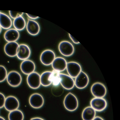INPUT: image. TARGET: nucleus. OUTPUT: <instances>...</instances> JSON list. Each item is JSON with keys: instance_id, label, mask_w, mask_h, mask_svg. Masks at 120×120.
<instances>
[{"instance_id": "nucleus-17", "label": "nucleus", "mask_w": 120, "mask_h": 120, "mask_svg": "<svg viewBox=\"0 0 120 120\" xmlns=\"http://www.w3.org/2000/svg\"><path fill=\"white\" fill-rule=\"evenodd\" d=\"M20 37V34L18 31L15 28H10L5 32L4 38L8 42H16Z\"/></svg>"}, {"instance_id": "nucleus-10", "label": "nucleus", "mask_w": 120, "mask_h": 120, "mask_svg": "<svg viewBox=\"0 0 120 120\" xmlns=\"http://www.w3.org/2000/svg\"><path fill=\"white\" fill-rule=\"evenodd\" d=\"M18 100L15 97L9 96L6 98L4 107L10 112L18 109L19 106Z\"/></svg>"}, {"instance_id": "nucleus-2", "label": "nucleus", "mask_w": 120, "mask_h": 120, "mask_svg": "<svg viewBox=\"0 0 120 120\" xmlns=\"http://www.w3.org/2000/svg\"><path fill=\"white\" fill-rule=\"evenodd\" d=\"M58 48L60 53L65 56H71L75 51L74 47L73 44L67 41H61L59 44Z\"/></svg>"}, {"instance_id": "nucleus-11", "label": "nucleus", "mask_w": 120, "mask_h": 120, "mask_svg": "<svg viewBox=\"0 0 120 120\" xmlns=\"http://www.w3.org/2000/svg\"><path fill=\"white\" fill-rule=\"evenodd\" d=\"M66 69L69 75L72 78H75L82 71L80 64L74 61L67 63Z\"/></svg>"}, {"instance_id": "nucleus-5", "label": "nucleus", "mask_w": 120, "mask_h": 120, "mask_svg": "<svg viewBox=\"0 0 120 120\" xmlns=\"http://www.w3.org/2000/svg\"><path fill=\"white\" fill-rule=\"evenodd\" d=\"M26 81L29 86L32 89H38L41 85L40 75L37 72L34 71L28 75Z\"/></svg>"}, {"instance_id": "nucleus-30", "label": "nucleus", "mask_w": 120, "mask_h": 120, "mask_svg": "<svg viewBox=\"0 0 120 120\" xmlns=\"http://www.w3.org/2000/svg\"><path fill=\"white\" fill-rule=\"evenodd\" d=\"M30 120H45L42 118L40 117H34L32 118Z\"/></svg>"}, {"instance_id": "nucleus-27", "label": "nucleus", "mask_w": 120, "mask_h": 120, "mask_svg": "<svg viewBox=\"0 0 120 120\" xmlns=\"http://www.w3.org/2000/svg\"><path fill=\"white\" fill-rule=\"evenodd\" d=\"M6 98L4 94L0 92V108L4 107Z\"/></svg>"}, {"instance_id": "nucleus-14", "label": "nucleus", "mask_w": 120, "mask_h": 120, "mask_svg": "<svg viewBox=\"0 0 120 120\" xmlns=\"http://www.w3.org/2000/svg\"><path fill=\"white\" fill-rule=\"evenodd\" d=\"M20 67L22 72L27 75L34 71L36 68L34 63L28 59L23 60L21 64Z\"/></svg>"}, {"instance_id": "nucleus-1", "label": "nucleus", "mask_w": 120, "mask_h": 120, "mask_svg": "<svg viewBox=\"0 0 120 120\" xmlns=\"http://www.w3.org/2000/svg\"><path fill=\"white\" fill-rule=\"evenodd\" d=\"M63 104L65 109L67 110L72 112L75 110L79 106V102L76 97L69 92L65 97Z\"/></svg>"}, {"instance_id": "nucleus-18", "label": "nucleus", "mask_w": 120, "mask_h": 120, "mask_svg": "<svg viewBox=\"0 0 120 120\" xmlns=\"http://www.w3.org/2000/svg\"><path fill=\"white\" fill-rule=\"evenodd\" d=\"M67 62L64 58L60 57H56L51 65L53 70L60 72L66 69Z\"/></svg>"}, {"instance_id": "nucleus-24", "label": "nucleus", "mask_w": 120, "mask_h": 120, "mask_svg": "<svg viewBox=\"0 0 120 120\" xmlns=\"http://www.w3.org/2000/svg\"><path fill=\"white\" fill-rule=\"evenodd\" d=\"M52 72V83L54 86H57L60 83L59 76L60 72L54 70H53Z\"/></svg>"}, {"instance_id": "nucleus-15", "label": "nucleus", "mask_w": 120, "mask_h": 120, "mask_svg": "<svg viewBox=\"0 0 120 120\" xmlns=\"http://www.w3.org/2000/svg\"><path fill=\"white\" fill-rule=\"evenodd\" d=\"M19 44L16 42H9L4 46V50L8 56L13 57L16 56Z\"/></svg>"}, {"instance_id": "nucleus-19", "label": "nucleus", "mask_w": 120, "mask_h": 120, "mask_svg": "<svg viewBox=\"0 0 120 120\" xmlns=\"http://www.w3.org/2000/svg\"><path fill=\"white\" fill-rule=\"evenodd\" d=\"M12 24L10 17L6 14L0 12V26L2 28L8 30L11 27Z\"/></svg>"}, {"instance_id": "nucleus-31", "label": "nucleus", "mask_w": 120, "mask_h": 120, "mask_svg": "<svg viewBox=\"0 0 120 120\" xmlns=\"http://www.w3.org/2000/svg\"><path fill=\"white\" fill-rule=\"evenodd\" d=\"M93 120H104L101 117L99 116H96Z\"/></svg>"}, {"instance_id": "nucleus-29", "label": "nucleus", "mask_w": 120, "mask_h": 120, "mask_svg": "<svg viewBox=\"0 0 120 120\" xmlns=\"http://www.w3.org/2000/svg\"><path fill=\"white\" fill-rule=\"evenodd\" d=\"M26 14L27 16L30 19L34 20L38 18L39 17L37 16L30 14L26 13Z\"/></svg>"}, {"instance_id": "nucleus-16", "label": "nucleus", "mask_w": 120, "mask_h": 120, "mask_svg": "<svg viewBox=\"0 0 120 120\" xmlns=\"http://www.w3.org/2000/svg\"><path fill=\"white\" fill-rule=\"evenodd\" d=\"M26 27L28 33L32 36L37 35L40 31V27L39 23L34 20L29 19Z\"/></svg>"}, {"instance_id": "nucleus-33", "label": "nucleus", "mask_w": 120, "mask_h": 120, "mask_svg": "<svg viewBox=\"0 0 120 120\" xmlns=\"http://www.w3.org/2000/svg\"><path fill=\"white\" fill-rule=\"evenodd\" d=\"M2 30V28L1 27V26H0V33H1V31Z\"/></svg>"}, {"instance_id": "nucleus-6", "label": "nucleus", "mask_w": 120, "mask_h": 120, "mask_svg": "<svg viewBox=\"0 0 120 120\" xmlns=\"http://www.w3.org/2000/svg\"><path fill=\"white\" fill-rule=\"evenodd\" d=\"M56 58L54 52L52 50L47 49L44 50L41 53L40 60L42 63L45 66L51 64Z\"/></svg>"}, {"instance_id": "nucleus-26", "label": "nucleus", "mask_w": 120, "mask_h": 120, "mask_svg": "<svg viewBox=\"0 0 120 120\" xmlns=\"http://www.w3.org/2000/svg\"><path fill=\"white\" fill-rule=\"evenodd\" d=\"M9 14L10 17L14 19L20 16H22L23 12L12 11H9Z\"/></svg>"}, {"instance_id": "nucleus-25", "label": "nucleus", "mask_w": 120, "mask_h": 120, "mask_svg": "<svg viewBox=\"0 0 120 120\" xmlns=\"http://www.w3.org/2000/svg\"><path fill=\"white\" fill-rule=\"evenodd\" d=\"M8 74L5 67L3 65H0V82L6 79Z\"/></svg>"}, {"instance_id": "nucleus-23", "label": "nucleus", "mask_w": 120, "mask_h": 120, "mask_svg": "<svg viewBox=\"0 0 120 120\" xmlns=\"http://www.w3.org/2000/svg\"><path fill=\"white\" fill-rule=\"evenodd\" d=\"M9 120H23V113L21 110L17 109L10 112L8 116Z\"/></svg>"}, {"instance_id": "nucleus-32", "label": "nucleus", "mask_w": 120, "mask_h": 120, "mask_svg": "<svg viewBox=\"0 0 120 120\" xmlns=\"http://www.w3.org/2000/svg\"><path fill=\"white\" fill-rule=\"evenodd\" d=\"M0 120H5L4 117L0 116Z\"/></svg>"}, {"instance_id": "nucleus-7", "label": "nucleus", "mask_w": 120, "mask_h": 120, "mask_svg": "<svg viewBox=\"0 0 120 120\" xmlns=\"http://www.w3.org/2000/svg\"><path fill=\"white\" fill-rule=\"evenodd\" d=\"M29 103L33 108L38 109L43 105L44 101L43 97L40 94L36 93L32 94L29 98Z\"/></svg>"}, {"instance_id": "nucleus-8", "label": "nucleus", "mask_w": 120, "mask_h": 120, "mask_svg": "<svg viewBox=\"0 0 120 120\" xmlns=\"http://www.w3.org/2000/svg\"><path fill=\"white\" fill-rule=\"evenodd\" d=\"M90 105L96 111L100 112L105 109L107 104L106 100L103 98L95 97L91 100Z\"/></svg>"}, {"instance_id": "nucleus-3", "label": "nucleus", "mask_w": 120, "mask_h": 120, "mask_svg": "<svg viewBox=\"0 0 120 120\" xmlns=\"http://www.w3.org/2000/svg\"><path fill=\"white\" fill-rule=\"evenodd\" d=\"M6 79L10 86L13 87H16L21 84L22 78L19 72L13 70L8 73Z\"/></svg>"}, {"instance_id": "nucleus-21", "label": "nucleus", "mask_w": 120, "mask_h": 120, "mask_svg": "<svg viewBox=\"0 0 120 120\" xmlns=\"http://www.w3.org/2000/svg\"><path fill=\"white\" fill-rule=\"evenodd\" d=\"M52 72L46 71L43 72L40 75L41 84L46 87L50 85L52 83Z\"/></svg>"}, {"instance_id": "nucleus-28", "label": "nucleus", "mask_w": 120, "mask_h": 120, "mask_svg": "<svg viewBox=\"0 0 120 120\" xmlns=\"http://www.w3.org/2000/svg\"><path fill=\"white\" fill-rule=\"evenodd\" d=\"M69 36L72 41L74 44H78L80 43V42L75 38L69 33H68Z\"/></svg>"}, {"instance_id": "nucleus-20", "label": "nucleus", "mask_w": 120, "mask_h": 120, "mask_svg": "<svg viewBox=\"0 0 120 120\" xmlns=\"http://www.w3.org/2000/svg\"><path fill=\"white\" fill-rule=\"evenodd\" d=\"M96 111L91 106L86 107L83 110L82 115L83 120H93L96 116Z\"/></svg>"}, {"instance_id": "nucleus-13", "label": "nucleus", "mask_w": 120, "mask_h": 120, "mask_svg": "<svg viewBox=\"0 0 120 120\" xmlns=\"http://www.w3.org/2000/svg\"><path fill=\"white\" fill-rule=\"evenodd\" d=\"M60 83L62 86L67 90L72 89L75 86L74 81L69 75L60 73L59 75Z\"/></svg>"}, {"instance_id": "nucleus-9", "label": "nucleus", "mask_w": 120, "mask_h": 120, "mask_svg": "<svg viewBox=\"0 0 120 120\" xmlns=\"http://www.w3.org/2000/svg\"><path fill=\"white\" fill-rule=\"evenodd\" d=\"M89 82V78L87 75L82 71L75 78V85L78 89H83L87 86Z\"/></svg>"}, {"instance_id": "nucleus-12", "label": "nucleus", "mask_w": 120, "mask_h": 120, "mask_svg": "<svg viewBox=\"0 0 120 120\" xmlns=\"http://www.w3.org/2000/svg\"><path fill=\"white\" fill-rule=\"evenodd\" d=\"M31 53L29 47L26 44H22L19 45L16 56L19 60H23L28 59Z\"/></svg>"}, {"instance_id": "nucleus-22", "label": "nucleus", "mask_w": 120, "mask_h": 120, "mask_svg": "<svg viewBox=\"0 0 120 120\" xmlns=\"http://www.w3.org/2000/svg\"><path fill=\"white\" fill-rule=\"evenodd\" d=\"M12 24L15 29L18 31L23 30L26 25V21L22 16L14 19Z\"/></svg>"}, {"instance_id": "nucleus-4", "label": "nucleus", "mask_w": 120, "mask_h": 120, "mask_svg": "<svg viewBox=\"0 0 120 120\" xmlns=\"http://www.w3.org/2000/svg\"><path fill=\"white\" fill-rule=\"evenodd\" d=\"M91 91L95 97L103 98L106 94L107 90L103 84L100 82H97L92 85Z\"/></svg>"}]
</instances>
